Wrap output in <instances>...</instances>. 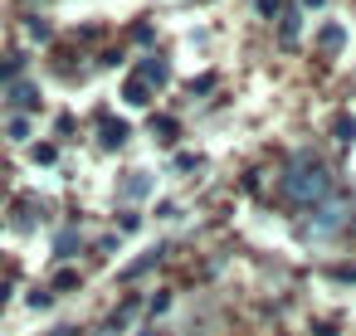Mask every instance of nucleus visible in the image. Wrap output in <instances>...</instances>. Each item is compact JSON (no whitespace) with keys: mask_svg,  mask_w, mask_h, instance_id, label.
Segmentation results:
<instances>
[{"mask_svg":"<svg viewBox=\"0 0 356 336\" xmlns=\"http://www.w3.org/2000/svg\"><path fill=\"white\" fill-rule=\"evenodd\" d=\"M54 336H74V326H59V331H54Z\"/></svg>","mask_w":356,"mask_h":336,"instance_id":"obj_13","label":"nucleus"},{"mask_svg":"<svg viewBox=\"0 0 356 336\" xmlns=\"http://www.w3.org/2000/svg\"><path fill=\"white\" fill-rule=\"evenodd\" d=\"M346 215H351V210H346L341 200H322V205H312V210H307L302 234H307V239H332V234L346 224Z\"/></svg>","mask_w":356,"mask_h":336,"instance_id":"obj_2","label":"nucleus"},{"mask_svg":"<svg viewBox=\"0 0 356 336\" xmlns=\"http://www.w3.org/2000/svg\"><path fill=\"white\" fill-rule=\"evenodd\" d=\"M283 40H298V10L283 15Z\"/></svg>","mask_w":356,"mask_h":336,"instance_id":"obj_8","label":"nucleus"},{"mask_svg":"<svg viewBox=\"0 0 356 336\" xmlns=\"http://www.w3.org/2000/svg\"><path fill=\"white\" fill-rule=\"evenodd\" d=\"M147 185L152 180H142V171H137V180H127V195H147Z\"/></svg>","mask_w":356,"mask_h":336,"instance_id":"obj_11","label":"nucleus"},{"mask_svg":"<svg viewBox=\"0 0 356 336\" xmlns=\"http://www.w3.org/2000/svg\"><path fill=\"white\" fill-rule=\"evenodd\" d=\"M302 6H307V10H322V6H327V0H302Z\"/></svg>","mask_w":356,"mask_h":336,"instance_id":"obj_12","label":"nucleus"},{"mask_svg":"<svg viewBox=\"0 0 356 336\" xmlns=\"http://www.w3.org/2000/svg\"><path fill=\"white\" fill-rule=\"evenodd\" d=\"M54 156H59V151H54V146H49V142H44V146H35V151H30V161H35V166H49V161H54Z\"/></svg>","mask_w":356,"mask_h":336,"instance_id":"obj_7","label":"nucleus"},{"mask_svg":"<svg viewBox=\"0 0 356 336\" xmlns=\"http://www.w3.org/2000/svg\"><path fill=\"white\" fill-rule=\"evenodd\" d=\"M317 44H322L327 54H337V49L346 44V35H341V25H322V30H317Z\"/></svg>","mask_w":356,"mask_h":336,"instance_id":"obj_3","label":"nucleus"},{"mask_svg":"<svg viewBox=\"0 0 356 336\" xmlns=\"http://www.w3.org/2000/svg\"><path fill=\"white\" fill-rule=\"evenodd\" d=\"M30 132H35L30 117H10V142H30Z\"/></svg>","mask_w":356,"mask_h":336,"instance_id":"obj_5","label":"nucleus"},{"mask_svg":"<svg viewBox=\"0 0 356 336\" xmlns=\"http://www.w3.org/2000/svg\"><path fill=\"white\" fill-rule=\"evenodd\" d=\"M127 103H132V108H147V103H152V98H147V83H142V78H132V83H127Z\"/></svg>","mask_w":356,"mask_h":336,"instance_id":"obj_4","label":"nucleus"},{"mask_svg":"<svg viewBox=\"0 0 356 336\" xmlns=\"http://www.w3.org/2000/svg\"><path fill=\"white\" fill-rule=\"evenodd\" d=\"M278 195L298 210H312L322 200H332V176L322 161H293L283 176H278Z\"/></svg>","mask_w":356,"mask_h":336,"instance_id":"obj_1","label":"nucleus"},{"mask_svg":"<svg viewBox=\"0 0 356 336\" xmlns=\"http://www.w3.org/2000/svg\"><path fill=\"white\" fill-rule=\"evenodd\" d=\"M337 142H356V117H337Z\"/></svg>","mask_w":356,"mask_h":336,"instance_id":"obj_6","label":"nucleus"},{"mask_svg":"<svg viewBox=\"0 0 356 336\" xmlns=\"http://www.w3.org/2000/svg\"><path fill=\"white\" fill-rule=\"evenodd\" d=\"M103 142H108V146H122V142H127V127H122V122H118V127H108V137H103Z\"/></svg>","mask_w":356,"mask_h":336,"instance_id":"obj_9","label":"nucleus"},{"mask_svg":"<svg viewBox=\"0 0 356 336\" xmlns=\"http://www.w3.org/2000/svg\"><path fill=\"white\" fill-rule=\"evenodd\" d=\"M69 287H79V273H59V283H54V292H69Z\"/></svg>","mask_w":356,"mask_h":336,"instance_id":"obj_10","label":"nucleus"}]
</instances>
